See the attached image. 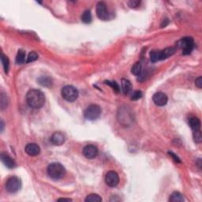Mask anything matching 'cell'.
<instances>
[{
    "label": "cell",
    "mask_w": 202,
    "mask_h": 202,
    "mask_svg": "<svg viewBox=\"0 0 202 202\" xmlns=\"http://www.w3.org/2000/svg\"><path fill=\"white\" fill-rule=\"evenodd\" d=\"M26 101L28 106L32 108H41L45 103L44 93L38 89H30L26 94Z\"/></svg>",
    "instance_id": "6da1fadb"
},
{
    "label": "cell",
    "mask_w": 202,
    "mask_h": 202,
    "mask_svg": "<svg viewBox=\"0 0 202 202\" xmlns=\"http://www.w3.org/2000/svg\"><path fill=\"white\" fill-rule=\"evenodd\" d=\"M47 171L49 177L55 180H59L62 179L66 174L65 167L59 163H52L49 164Z\"/></svg>",
    "instance_id": "7a4b0ae2"
},
{
    "label": "cell",
    "mask_w": 202,
    "mask_h": 202,
    "mask_svg": "<svg viewBox=\"0 0 202 202\" xmlns=\"http://www.w3.org/2000/svg\"><path fill=\"white\" fill-rule=\"evenodd\" d=\"M61 93L63 99L68 102H74L78 97V91L72 85H67L62 88Z\"/></svg>",
    "instance_id": "3957f363"
},
{
    "label": "cell",
    "mask_w": 202,
    "mask_h": 202,
    "mask_svg": "<svg viewBox=\"0 0 202 202\" xmlns=\"http://www.w3.org/2000/svg\"><path fill=\"white\" fill-rule=\"evenodd\" d=\"M101 115V109L96 104H91L85 110L84 116L88 120L93 121L98 119Z\"/></svg>",
    "instance_id": "277c9868"
},
{
    "label": "cell",
    "mask_w": 202,
    "mask_h": 202,
    "mask_svg": "<svg viewBox=\"0 0 202 202\" xmlns=\"http://www.w3.org/2000/svg\"><path fill=\"white\" fill-rule=\"evenodd\" d=\"M178 44L183 55H190L194 48V40L192 37H184Z\"/></svg>",
    "instance_id": "5b68a950"
},
{
    "label": "cell",
    "mask_w": 202,
    "mask_h": 202,
    "mask_svg": "<svg viewBox=\"0 0 202 202\" xmlns=\"http://www.w3.org/2000/svg\"><path fill=\"white\" fill-rule=\"evenodd\" d=\"M21 188V180L16 176H12L6 182V189L9 193H16Z\"/></svg>",
    "instance_id": "8992f818"
},
{
    "label": "cell",
    "mask_w": 202,
    "mask_h": 202,
    "mask_svg": "<svg viewBox=\"0 0 202 202\" xmlns=\"http://www.w3.org/2000/svg\"><path fill=\"white\" fill-rule=\"evenodd\" d=\"M105 182L109 187H115L117 186L119 182V175L114 170L107 172L105 177Z\"/></svg>",
    "instance_id": "52a82bcc"
},
{
    "label": "cell",
    "mask_w": 202,
    "mask_h": 202,
    "mask_svg": "<svg viewBox=\"0 0 202 202\" xmlns=\"http://www.w3.org/2000/svg\"><path fill=\"white\" fill-rule=\"evenodd\" d=\"M96 15L101 20H107L108 18V10H107L105 2H99L97 3Z\"/></svg>",
    "instance_id": "ba28073f"
},
{
    "label": "cell",
    "mask_w": 202,
    "mask_h": 202,
    "mask_svg": "<svg viewBox=\"0 0 202 202\" xmlns=\"http://www.w3.org/2000/svg\"><path fill=\"white\" fill-rule=\"evenodd\" d=\"M152 100H153L154 104L157 106L162 107L167 104V101H168V98H167V95L164 92H156L152 96Z\"/></svg>",
    "instance_id": "9c48e42d"
},
{
    "label": "cell",
    "mask_w": 202,
    "mask_h": 202,
    "mask_svg": "<svg viewBox=\"0 0 202 202\" xmlns=\"http://www.w3.org/2000/svg\"><path fill=\"white\" fill-rule=\"evenodd\" d=\"M99 153L98 149L92 145H86L83 149V154L86 158L94 159L97 156Z\"/></svg>",
    "instance_id": "30bf717a"
},
{
    "label": "cell",
    "mask_w": 202,
    "mask_h": 202,
    "mask_svg": "<svg viewBox=\"0 0 202 202\" xmlns=\"http://www.w3.org/2000/svg\"><path fill=\"white\" fill-rule=\"evenodd\" d=\"M25 151L28 155L31 156H36L40 153V148L35 143L28 144L25 148Z\"/></svg>",
    "instance_id": "8fae6325"
},
{
    "label": "cell",
    "mask_w": 202,
    "mask_h": 202,
    "mask_svg": "<svg viewBox=\"0 0 202 202\" xmlns=\"http://www.w3.org/2000/svg\"><path fill=\"white\" fill-rule=\"evenodd\" d=\"M66 140V137L61 132H55L53 134V135L51 137V141L52 144H54L55 145H62V144H64Z\"/></svg>",
    "instance_id": "7c38bea8"
},
{
    "label": "cell",
    "mask_w": 202,
    "mask_h": 202,
    "mask_svg": "<svg viewBox=\"0 0 202 202\" xmlns=\"http://www.w3.org/2000/svg\"><path fill=\"white\" fill-rule=\"evenodd\" d=\"M1 160L3 163L4 165L8 168H13V167H15V163H14L13 160H12L11 157L9 156L7 154H1Z\"/></svg>",
    "instance_id": "4fadbf2b"
},
{
    "label": "cell",
    "mask_w": 202,
    "mask_h": 202,
    "mask_svg": "<svg viewBox=\"0 0 202 202\" xmlns=\"http://www.w3.org/2000/svg\"><path fill=\"white\" fill-rule=\"evenodd\" d=\"M176 52L175 47H167L164 50L160 51V60H164V59H167L171 55H174Z\"/></svg>",
    "instance_id": "5bb4252c"
},
{
    "label": "cell",
    "mask_w": 202,
    "mask_h": 202,
    "mask_svg": "<svg viewBox=\"0 0 202 202\" xmlns=\"http://www.w3.org/2000/svg\"><path fill=\"white\" fill-rule=\"evenodd\" d=\"M122 89L125 95H127L132 90V85L131 81L126 79H122Z\"/></svg>",
    "instance_id": "9a60e30c"
},
{
    "label": "cell",
    "mask_w": 202,
    "mask_h": 202,
    "mask_svg": "<svg viewBox=\"0 0 202 202\" xmlns=\"http://www.w3.org/2000/svg\"><path fill=\"white\" fill-rule=\"evenodd\" d=\"M189 125H190V128L193 130V131L200 130V120H199V119H197V118H196V117H192L190 119Z\"/></svg>",
    "instance_id": "2e32d148"
},
{
    "label": "cell",
    "mask_w": 202,
    "mask_h": 202,
    "mask_svg": "<svg viewBox=\"0 0 202 202\" xmlns=\"http://www.w3.org/2000/svg\"><path fill=\"white\" fill-rule=\"evenodd\" d=\"M25 57H26V54L24 50H19L16 56V63L17 64H23L24 62H26L25 61Z\"/></svg>",
    "instance_id": "e0dca14e"
},
{
    "label": "cell",
    "mask_w": 202,
    "mask_h": 202,
    "mask_svg": "<svg viewBox=\"0 0 202 202\" xmlns=\"http://www.w3.org/2000/svg\"><path fill=\"white\" fill-rule=\"evenodd\" d=\"M169 200L171 202H182L184 201V197L179 192H174L170 196Z\"/></svg>",
    "instance_id": "ac0fdd59"
},
{
    "label": "cell",
    "mask_w": 202,
    "mask_h": 202,
    "mask_svg": "<svg viewBox=\"0 0 202 202\" xmlns=\"http://www.w3.org/2000/svg\"><path fill=\"white\" fill-rule=\"evenodd\" d=\"M132 74L136 76H140L142 73V66L140 62H136L131 68Z\"/></svg>",
    "instance_id": "d6986e66"
},
{
    "label": "cell",
    "mask_w": 202,
    "mask_h": 202,
    "mask_svg": "<svg viewBox=\"0 0 202 202\" xmlns=\"http://www.w3.org/2000/svg\"><path fill=\"white\" fill-rule=\"evenodd\" d=\"M150 59L152 62L160 61V51H152L150 52Z\"/></svg>",
    "instance_id": "ffe728a7"
},
{
    "label": "cell",
    "mask_w": 202,
    "mask_h": 202,
    "mask_svg": "<svg viewBox=\"0 0 202 202\" xmlns=\"http://www.w3.org/2000/svg\"><path fill=\"white\" fill-rule=\"evenodd\" d=\"M81 21L85 24H89L92 22V14L90 10H85L81 16Z\"/></svg>",
    "instance_id": "44dd1931"
},
{
    "label": "cell",
    "mask_w": 202,
    "mask_h": 202,
    "mask_svg": "<svg viewBox=\"0 0 202 202\" xmlns=\"http://www.w3.org/2000/svg\"><path fill=\"white\" fill-rule=\"evenodd\" d=\"M85 201H91V202H100L102 201V198L98 195V194H89V195L87 196V197L85 198Z\"/></svg>",
    "instance_id": "7402d4cb"
},
{
    "label": "cell",
    "mask_w": 202,
    "mask_h": 202,
    "mask_svg": "<svg viewBox=\"0 0 202 202\" xmlns=\"http://www.w3.org/2000/svg\"><path fill=\"white\" fill-rule=\"evenodd\" d=\"M1 60H2V66H3L4 70L5 73H8L9 67H10V62H9V59L4 54H2V57H1Z\"/></svg>",
    "instance_id": "603a6c76"
},
{
    "label": "cell",
    "mask_w": 202,
    "mask_h": 202,
    "mask_svg": "<svg viewBox=\"0 0 202 202\" xmlns=\"http://www.w3.org/2000/svg\"><path fill=\"white\" fill-rule=\"evenodd\" d=\"M104 83L106 84V85H110L111 87L113 89V90L115 91L116 93H119V92H120V88H119V85H118L117 82L116 81H105V82Z\"/></svg>",
    "instance_id": "cb8c5ba5"
},
{
    "label": "cell",
    "mask_w": 202,
    "mask_h": 202,
    "mask_svg": "<svg viewBox=\"0 0 202 202\" xmlns=\"http://www.w3.org/2000/svg\"><path fill=\"white\" fill-rule=\"evenodd\" d=\"M193 137H194V141L196 143H201L202 141V134L200 130H197V131H194V134H193Z\"/></svg>",
    "instance_id": "d4e9b609"
},
{
    "label": "cell",
    "mask_w": 202,
    "mask_h": 202,
    "mask_svg": "<svg viewBox=\"0 0 202 202\" xmlns=\"http://www.w3.org/2000/svg\"><path fill=\"white\" fill-rule=\"evenodd\" d=\"M1 101H0V104H1V108L2 110L5 109L6 107L8 105V100H7V96H6V94L2 93L1 95Z\"/></svg>",
    "instance_id": "484cf974"
},
{
    "label": "cell",
    "mask_w": 202,
    "mask_h": 202,
    "mask_svg": "<svg viewBox=\"0 0 202 202\" xmlns=\"http://www.w3.org/2000/svg\"><path fill=\"white\" fill-rule=\"evenodd\" d=\"M38 59V55H37L36 52H30V53L28 54V57H27L26 59V62L27 63H29V62H32L34 61H36L37 59Z\"/></svg>",
    "instance_id": "4316f807"
},
{
    "label": "cell",
    "mask_w": 202,
    "mask_h": 202,
    "mask_svg": "<svg viewBox=\"0 0 202 202\" xmlns=\"http://www.w3.org/2000/svg\"><path fill=\"white\" fill-rule=\"evenodd\" d=\"M142 97V92L140 91H135L133 92L132 96H131V100H137Z\"/></svg>",
    "instance_id": "83f0119b"
},
{
    "label": "cell",
    "mask_w": 202,
    "mask_h": 202,
    "mask_svg": "<svg viewBox=\"0 0 202 202\" xmlns=\"http://www.w3.org/2000/svg\"><path fill=\"white\" fill-rule=\"evenodd\" d=\"M140 1H137V0H131V1L128 2V6L131 7V8H136V7H137L140 5Z\"/></svg>",
    "instance_id": "f1b7e54d"
},
{
    "label": "cell",
    "mask_w": 202,
    "mask_h": 202,
    "mask_svg": "<svg viewBox=\"0 0 202 202\" xmlns=\"http://www.w3.org/2000/svg\"><path fill=\"white\" fill-rule=\"evenodd\" d=\"M195 84H196V85H197V87L199 88V89H201V88H202V77H199L198 78H197V80H196Z\"/></svg>",
    "instance_id": "f546056e"
},
{
    "label": "cell",
    "mask_w": 202,
    "mask_h": 202,
    "mask_svg": "<svg viewBox=\"0 0 202 202\" xmlns=\"http://www.w3.org/2000/svg\"><path fill=\"white\" fill-rule=\"evenodd\" d=\"M168 154L170 155H171L172 157H173V159H174L175 160V162H177V163H180L181 161H180V160H179V157L177 156V155H175L174 153H173V152H168Z\"/></svg>",
    "instance_id": "4dcf8cb0"
},
{
    "label": "cell",
    "mask_w": 202,
    "mask_h": 202,
    "mask_svg": "<svg viewBox=\"0 0 202 202\" xmlns=\"http://www.w3.org/2000/svg\"><path fill=\"white\" fill-rule=\"evenodd\" d=\"M62 200H63V201H65V200H67V201H71L72 200L70 198H60L58 200V201H62Z\"/></svg>",
    "instance_id": "1f68e13d"
},
{
    "label": "cell",
    "mask_w": 202,
    "mask_h": 202,
    "mask_svg": "<svg viewBox=\"0 0 202 202\" xmlns=\"http://www.w3.org/2000/svg\"><path fill=\"white\" fill-rule=\"evenodd\" d=\"M3 127H4V124L2 121H1V131H3Z\"/></svg>",
    "instance_id": "d6a6232c"
}]
</instances>
